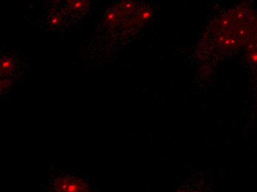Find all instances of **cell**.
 I'll return each mask as SVG.
<instances>
[{"label":"cell","mask_w":257,"mask_h":192,"mask_svg":"<svg viewBox=\"0 0 257 192\" xmlns=\"http://www.w3.org/2000/svg\"><path fill=\"white\" fill-rule=\"evenodd\" d=\"M257 17L248 3H240L214 20L205 34L203 48L214 54H228L244 48Z\"/></svg>","instance_id":"6da1fadb"},{"label":"cell","mask_w":257,"mask_h":192,"mask_svg":"<svg viewBox=\"0 0 257 192\" xmlns=\"http://www.w3.org/2000/svg\"><path fill=\"white\" fill-rule=\"evenodd\" d=\"M54 185L57 191H86L88 189L86 181L70 176L59 177L55 181Z\"/></svg>","instance_id":"7a4b0ae2"},{"label":"cell","mask_w":257,"mask_h":192,"mask_svg":"<svg viewBox=\"0 0 257 192\" xmlns=\"http://www.w3.org/2000/svg\"><path fill=\"white\" fill-rule=\"evenodd\" d=\"M246 58L257 68V17L250 37L244 46Z\"/></svg>","instance_id":"3957f363"}]
</instances>
